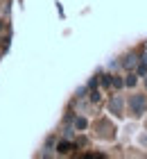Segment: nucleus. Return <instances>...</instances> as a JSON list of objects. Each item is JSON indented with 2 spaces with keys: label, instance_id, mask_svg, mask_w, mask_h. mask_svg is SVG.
I'll return each mask as SVG.
<instances>
[{
  "label": "nucleus",
  "instance_id": "obj_1",
  "mask_svg": "<svg viewBox=\"0 0 147 159\" xmlns=\"http://www.w3.org/2000/svg\"><path fill=\"white\" fill-rule=\"evenodd\" d=\"M131 109H134V114H140L143 109H145V98L143 96H136L131 100Z\"/></svg>",
  "mask_w": 147,
  "mask_h": 159
}]
</instances>
